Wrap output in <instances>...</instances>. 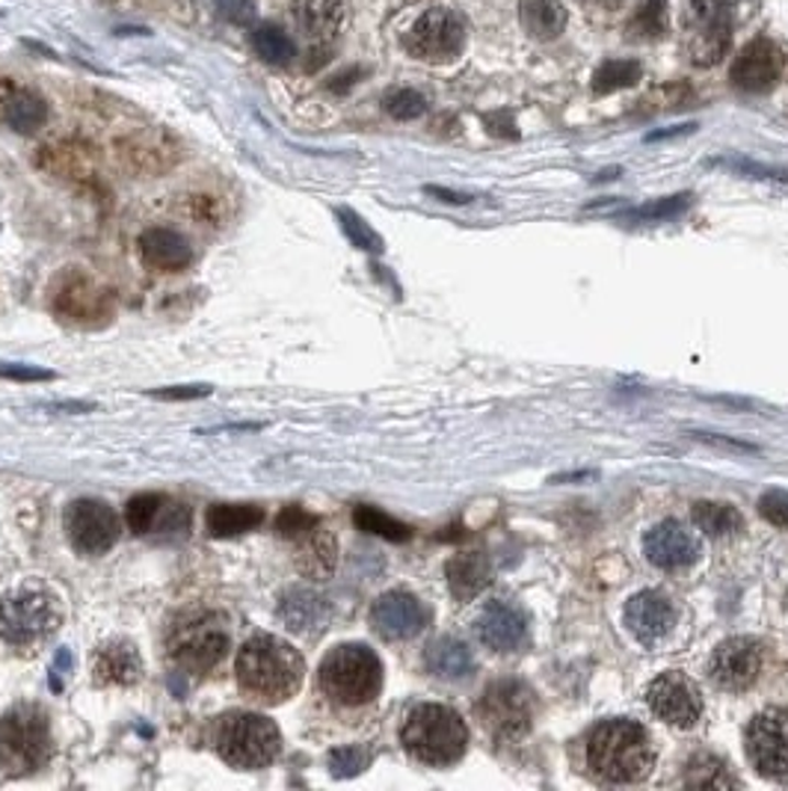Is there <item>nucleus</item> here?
Returning a JSON list of instances; mask_svg holds the SVG:
<instances>
[{
	"instance_id": "1",
	"label": "nucleus",
	"mask_w": 788,
	"mask_h": 791,
	"mask_svg": "<svg viewBox=\"0 0 788 791\" xmlns=\"http://www.w3.org/2000/svg\"><path fill=\"white\" fill-rule=\"evenodd\" d=\"M234 673L241 688L255 700L285 703L288 697L300 691L306 661L291 644H285L279 637L255 635L241 646Z\"/></svg>"
},
{
	"instance_id": "2",
	"label": "nucleus",
	"mask_w": 788,
	"mask_h": 791,
	"mask_svg": "<svg viewBox=\"0 0 788 791\" xmlns=\"http://www.w3.org/2000/svg\"><path fill=\"white\" fill-rule=\"evenodd\" d=\"M655 765L653 744L641 723L613 717L596 726L587 738V768L604 782H641Z\"/></svg>"
},
{
	"instance_id": "3",
	"label": "nucleus",
	"mask_w": 788,
	"mask_h": 791,
	"mask_svg": "<svg viewBox=\"0 0 788 791\" xmlns=\"http://www.w3.org/2000/svg\"><path fill=\"white\" fill-rule=\"evenodd\" d=\"M400 742L419 762L445 768L463 759L468 747V729L454 709L439 703H424L412 709L400 729Z\"/></svg>"
},
{
	"instance_id": "4",
	"label": "nucleus",
	"mask_w": 788,
	"mask_h": 791,
	"mask_svg": "<svg viewBox=\"0 0 788 791\" xmlns=\"http://www.w3.org/2000/svg\"><path fill=\"white\" fill-rule=\"evenodd\" d=\"M323 694L341 705H365L380 694L382 665L374 649L362 644L335 646L321 665Z\"/></svg>"
},
{
	"instance_id": "5",
	"label": "nucleus",
	"mask_w": 788,
	"mask_h": 791,
	"mask_svg": "<svg viewBox=\"0 0 788 791\" xmlns=\"http://www.w3.org/2000/svg\"><path fill=\"white\" fill-rule=\"evenodd\" d=\"M51 759L48 714L36 705H15L0 717V768L12 777L45 768Z\"/></svg>"
},
{
	"instance_id": "6",
	"label": "nucleus",
	"mask_w": 788,
	"mask_h": 791,
	"mask_svg": "<svg viewBox=\"0 0 788 791\" xmlns=\"http://www.w3.org/2000/svg\"><path fill=\"white\" fill-rule=\"evenodd\" d=\"M217 750L234 768L255 771V768H267L279 756L282 735H279V726L264 714H234L217 735Z\"/></svg>"
},
{
	"instance_id": "7",
	"label": "nucleus",
	"mask_w": 788,
	"mask_h": 791,
	"mask_svg": "<svg viewBox=\"0 0 788 791\" xmlns=\"http://www.w3.org/2000/svg\"><path fill=\"white\" fill-rule=\"evenodd\" d=\"M57 599L40 587H19L0 597V637L12 646H33L57 628Z\"/></svg>"
},
{
	"instance_id": "8",
	"label": "nucleus",
	"mask_w": 788,
	"mask_h": 791,
	"mask_svg": "<svg viewBox=\"0 0 788 791\" xmlns=\"http://www.w3.org/2000/svg\"><path fill=\"white\" fill-rule=\"evenodd\" d=\"M744 0H693L688 10V57L693 66H714L726 57Z\"/></svg>"
},
{
	"instance_id": "9",
	"label": "nucleus",
	"mask_w": 788,
	"mask_h": 791,
	"mask_svg": "<svg viewBox=\"0 0 788 791\" xmlns=\"http://www.w3.org/2000/svg\"><path fill=\"white\" fill-rule=\"evenodd\" d=\"M477 714L498 742H517L534 723V691L519 679H498L480 697Z\"/></svg>"
},
{
	"instance_id": "10",
	"label": "nucleus",
	"mask_w": 788,
	"mask_h": 791,
	"mask_svg": "<svg viewBox=\"0 0 788 791\" xmlns=\"http://www.w3.org/2000/svg\"><path fill=\"white\" fill-rule=\"evenodd\" d=\"M229 653V632L217 616H193L178 625L169 640V655L185 673H211Z\"/></svg>"
},
{
	"instance_id": "11",
	"label": "nucleus",
	"mask_w": 788,
	"mask_h": 791,
	"mask_svg": "<svg viewBox=\"0 0 788 791\" xmlns=\"http://www.w3.org/2000/svg\"><path fill=\"white\" fill-rule=\"evenodd\" d=\"M466 48V24L457 12L433 7L407 33V51L424 63H451Z\"/></svg>"
},
{
	"instance_id": "12",
	"label": "nucleus",
	"mask_w": 788,
	"mask_h": 791,
	"mask_svg": "<svg viewBox=\"0 0 788 791\" xmlns=\"http://www.w3.org/2000/svg\"><path fill=\"white\" fill-rule=\"evenodd\" d=\"M747 756L753 768L770 780H788V712L768 709L747 726Z\"/></svg>"
},
{
	"instance_id": "13",
	"label": "nucleus",
	"mask_w": 788,
	"mask_h": 791,
	"mask_svg": "<svg viewBox=\"0 0 788 791\" xmlns=\"http://www.w3.org/2000/svg\"><path fill=\"white\" fill-rule=\"evenodd\" d=\"M765 665V646L756 637H730L723 640L709 661L711 682L723 691H747L759 682Z\"/></svg>"
},
{
	"instance_id": "14",
	"label": "nucleus",
	"mask_w": 788,
	"mask_h": 791,
	"mask_svg": "<svg viewBox=\"0 0 788 791\" xmlns=\"http://www.w3.org/2000/svg\"><path fill=\"white\" fill-rule=\"evenodd\" d=\"M66 534L80 555H104L116 546L119 519L104 501L78 499L66 510Z\"/></svg>"
},
{
	"instance_id": "15",
	"label": "nucleus",
	"mask_w": 788,
	"mask_h": 791,
	"mask_svg": "<svg viewBox=\"0 0 788 791\" xmlns=\"http://www.w3.org/2000/svg\"><path fill=\"white\" fill-rule=\"evenodd\" d=\"M646 703L664 723L679 726V729H691L702 717L700 691L688 676L681 673L658 676L646 691Z\"/></svg>"
},
{
	"instance_id": "16",
	"label": "nucleus",
	"mask_w": 788,
	"mask_h": 791,
	"mask_svg": "<svg viewBox=\"0 0 788 791\" xmlns=\"http://www.w3.org/2000/svg\"><path fill=\"white\" fill-rule=\"evenodd\" d=\"M783 69H786V54L777 42L753 40L741 48V54L732 63L730 80L732 87L741 89V92L756 96V92L774 87L783 78Z\"/></svg>"
},
{
	"instance_id": "17",
	"label": "nucleus",
	"mask_w": 788,
	"mask_h": 791,
	"mask_svg": "<svg viewBox=\"0 0 788 791\" xmlns=\"http://www.w3.org/2000/svg\"><path fill=\"white\" fill-rule=\"evenodd\" d=\"M428 608L403 590L382 593L370 608V625L386 640H409V637L419 635L421 628L428 625Z\"/></svg>"
},
{
	"instance_id": "18",
	"label": "nucleus",
	"mask_w": 788,
	"mask_h": 791,
	"mask_svg": "<svg viewBox=\"0 0 788 791\" xmlns=\"http://www.w3.org/2000/svg\"><path fill=\"white\" fill-rule=\"evenodd\" d=\"M475 632L492 653H519L528 640V616L510 602H489L475 620Z\"/></svg>"
},
{
	"instance_id": "19",
	"label": "nucleus",
	"mask_w": 788,
	"mask_h": 791,
	"mask_svg": "<svg viewBox=\"0 0 788 791\" xmlns=\"http://www.w3.org/2000/svg\"><path fill=\"white\" fill-rule=\"evenodd\" d=\"M643 555L658 569H685L700 557V543L679 522H658L643 537Z\"/></svg>"
},
{
	"instance_id": "20",
	"label": "nucleus",
	"mask_w": 788,
	"mask_h": 791,
	"mask_svg": "<svg viewBox=\"0 0 788 791\" xmlns=\"http://www.w3.org/2000/svg\"><path fill=\"white\" fill-rule=\"evenodd\" d=\"M625 625L641 644L653 646L658 644L667 632L673 628V608L670 602L655 593V590H643L637 597H632L625 602Z\"/></svg>"
},
{
	"instance_id": "21",
	"label": "nucleus",
	"mask_w": 788,
	"mask_h": 791,
	"mask_svg": "<svg viewBox=\"0 0 788 791\" xmlns=\"http://www.w3.org/2000/svg\"><path fill=\"white\" fill-rule=\"evenodd\" d=\"M279 616L293 635H318L330 620V602L309 587H291L279 599Z\"/></svg>"
},
{
	"instance_id": "22",
	"label": "nucleus",
	"mask_w": 788,
	"mask_h": 791,
	"mask_svg": "<svg viewBox=\"0 0 788 791\" xmlns=\"http://www.w3.org/2000/svg\"><path fill=\"white\" fill-rule=\"evenodd\" d=\"M140 255L148 267L155 270H164V274H176V270H185L187 264L193 261V249H190V241L185 235H178L176 229H148L140 235Z\"/></svg>"
},
{
	"instance_id": "23",
	"label": "nucleus",
	"mask_w": 788,
	"mask_h": 791,
	"mask_svg": "<svg viewBox=\"0 0 788 791\" xmlns=\"http://www.w3.org/2000/svg\"><path fill=\"white\" fill-rule=\"evenodd\" d=\"M291 15L312 42H332L347 21L344 0H291Z\"/></svg>"
},
{
	"instance_id": "24",
	"label": "nucleus",
	"mask_w": 788,
	"mask_h": 791,
	"mask_svg": "<svg viewBox=\"0 0 788 791\" xmlns=\"http://www.w3.org/2000/svg\"><path fill=\"white\" fill-rule=\"evenodd\" d=\"M92 676L98 684H134L143 679V658L127 640H110L92 655Z\"/></svg>"
},
{
	"instance_id": "25",
	"label": "nucleus",
	"mask_w": 788,
	"mask_h": 791,
	"mask_svg": "<svg viewBox=\"0 0 788 791\" xmlns=\"http://www.w3.org/2000/svg\"><path fill=\"white\" fill-rule=\"evenodd\" d=\"M445 576H448V587L454 599L457 602H471L492 581V567H489L487 555L463 552V555L451 557Z\"/></svg>"
},
{
	"instance_id": "26",
	"label": "nucleus",
	"mask_w": 788,
	"mask_h": 791,
	"mask_svg": "<svg viewBox=\"0 0 788 791\" xmlns=\"http://www.w3.org/2000/svg\"><path fill=\"white\" fill-rule=\"evenodd\" d=\"M424 665L439 679L457 682V679H466L475 670V658H471V649L463 640H457V637H439V640L428 646Z\"/></svg>"
},
{
	"instance_id": "27",
	"label": "nucleus",
	"mask_w": 788,
	"mask_h": 791,
	"mask_svg": "<svg viewBox=\"0 0 788 791\" xmlns=\"http://www.w3.org/2000/svg\"><path fill=\"white\" fill-rule=\"evenodd\" d=\"M519 21L528 36H534V40H557L566 27V7L561 0H522Z\"/></svg>"
},
{
	"instance_id": "28",
	"label": "nucleus",
	"mask_w": 788,
	"mask_h": 791,
	"mask_svg": "<svg viewBox=\"0 0 788 791\" xmlns=\"http://www.w3.org/2000/svg\"><path fill=\"white\" fill-rule=\"evenodd\" d=\"M297 543H300V555H297L300 572L312 578H323L335 569V539H332L330 531H323L321 522L309 534L297 537Z\"/></svg>"
},
{
	"instance_id": "29",
	"label": "nucleus",
	"mask_w": 788,
	"mask_h": 791,
	"mask_svg": "<svg viewBox=\"0 0 788 791\" xmlns=\"http://www.w3.org/2000/svg\"><path fill=\"white\" fill-rule=\"evenodd\" d=\"M264 510L258 504H214L208 510V534L211 537H237L262 525Z\"/></svg>"
},
{
	"instance_id": "30",
	"label": "nucleus",
	"mask_w": 788,
	"mask_h": 791,
	"mask_svg": "<svg viewBox=\"0 0 788 791\" xmlns=\"http://www.w3.org/2000/svg\"><path fill=\"white\" fill-rule=\"evenodd\" d=\"M3 119H7V125H10L12 131L33 134V131H40V127L45 125L48 108H45V101H42L36 92L19 89V92H12V96L3 101Z\"/></svg>"
},
{
	"instance_id": "31",
	"label": "nucleus",
	"mask_w": 788,
	"mask_h": 791,
	"mask_svg": "<svg viewBox=\"0 0 788 791\" xmlns=\"http://www.w3.org/2000/svg\"><path fill=\"white\" fill-rule=\"evenodd\" d=\"M693 525L700 527L702 534L709 537H730V534H739L744 527V519L732 504H723V501H697L691 510Z\"/></svg>"
},
{
	"instance_id": "32",
	"label": "nucleus",
	"mask_w": 788,
	"mask_h": 791,
	"mask_svg": "<svg viewBox=\"0 0 788 791\" xmlns=\"http://www.w3.org/2000/svg\"><path fill=\"white\" fill-rule=\"evenodd\" d=\"M249 42H253L255 54H258L264 63H270V66H291L293 57H297L293 40L282 27H276V24H258V27L253 30Z\"/></svg>"
},
{
	"instance_id": "33",
	"label": "nucleus",
	"mask_w": 788,
	"mask_h": 791,
	"mask_svg": "<svg viewBox=\"0 0 788 791\" xmlns=\"http://www.w3.org/2000/svg\"><path fill=\"white\" fill-rule=\"evenodd\" d=\"M685 786H693V789H735L739 780L726 771V765L721 759H714L709 753H697L685 768Z\"/></svg>"
},
{
	"instance_id": "34",
	"label": "nucleus",
	"mask_w": 788,
	"mask_h": 791,
	"mask_svg": "<svg viewBox=\"0 0 788 791\" xmlns=\"http://www.w3.org/2000/svg\"><path fill=\"white\" fill-rule=\"evenodd\" d=\"M57 309L66 317H75V321H92V314H101L104 303H101V293H96V288L87 282H75L66 285V291H59L57 297Z\"/></svg>"
},
{
	"instance_id": "35",
	"label": "nucleus",
	"mask_w": 788,
	"mask_h": 791,
	"mask_svg": "<svg viewBox=\"0 0 788 791\" xmlns=\"http://www.w3.org/2000/svg\"><path fill=\"white\" fill-rule=\"evenodd\" d=\"M670 27V10H667V0H643L637 12L629 21L634 40H662L664 33Z\"/></svg>"
},
{
	"instance_id": "36",
	"label": "nucleus",
	"mask_w": 788,
	"mask_h": 791,
	"mask_svg": "<svg viewBox=\"0 0 788 791\" xmlns=\"http://www.w3.org/2000/svg\"><path fill=\"white\" fill-rule=\"evenodd\" d=\"M641 80V63L634 59H608L602 63L593 75V92L596 96H608L617 89H629Z\"/></svg>"
},
{
	"instance_id": "37",
	"label": "nucleus",
	"mask_w": 788,
	"mask_h": 791,
	"mask_svg": "<svg viewBox=\"0 0 788 791\" xmlns=\"http://www.w3.org/2000/svg\"><path fill=\"white\" fill-rule=\"evenodd\" d=\"M353 519H356V525H359L362 531L377 534V537L391 539V543H403V539L412 537V527L403 525V522H398V519L389 516V513H382V510L368 508V504L356 508Z\"/></svg>"
},
{
	"instance_id": "38",
	"label": "nucleus",
	"mask_w": 788,
	"mask_h": 791,
	"mask_svg": "<svg viewBox=\"0 0 788 791\" xmlns=\"http://www.w3.org/2000/svg\"><path fill=\"white\" fill-rule=\"evenodd\" d=\"M693 196L691 193H679V196H667V199H655L650 205L634 208L625 214V220H637V223H658V220H673V216L685 214L691 208Z\"/></svg>"
},
{
	"instance_id": "39",
	"label": "nucleus",
	"mask_w": 788,
	"mask_h": 791,
	"mask_svg": "<svg viewBox=\"0 0 788 791\" xmlns=\"http://www.w3.org/2000/svg\"><path fill=\"white\" fill-rule=\"evenodd\" d=\"M164 495H140L127 504V527L134 531V534H148V531H155L157 525V516H160V510H164Z\"/></svg>"
},
{
	"instance_id": "40",
	"label": "nucleus",
	"mask_w": 788,
	"mask_h": 791,
	"mask_svg": "<svg viewBox=\"0 0 788 791\" xmlns=\"http://www.w3.org/2000/svg\"><path fill=\"white\" fill-rule=\"evenodd\" d=\"M368 765H370V753L365 750V747H338V750L330 753V771L332 777H338V780L359 777Z\"/></svg>"
},
{
	"instance_id": "41",
	"label": "nucleus",
	"mask_w": 788,
	"mask_h": 791,
	"mask_svg": "<svg viewBox=\"0 0 788 791\" xmlns=\"http://www.w3.org/2000/svg\"><path fill=\"white\" fill-rule=\"evenodd\" d=\"M382 108L389 113L391 119H400V122H409V119H419L424 110H428V101L421 92L415 89H395L386 96L382 101Z\"/></svg>"
},
{
	"instance_id": "42",
	"label": "nucleus",
	"mask_w": 788,
	"mask_h": 791,
	"mask_svg": "<svg viewBox=\"0 0 788 791\" xmlns=\"http://www.w3.org/2000/svg\"><path fill=\"white\" fill-rule=\"evenodd\" d=\"M338 220H341V229L347 232V237L353 241V246H359V249H368V253H380L382 249V241L380 235L370 229L359 214H353L347 208H341L338 211Z\"/></svg>"
},
{
	"instance_id": "43",
	"label": "nucleus",
	"mask_w": 788,
	"mask_h": 791,
	"mask_svg": "<svg viewBox=\"0 0 788 791\" xmlns=\"http://www.w3.org/2000/svg\"><path fill=\"white\" fill-rule=\"evenodd\" d=\"M314 525H318V516H312L309 510L297 508V504L285 508L282 513H279V519H276V531H279V537H288V539H297V537H302V534H309Z\"/></svg>"
},
{
	"instance_id": "44",
	"label": "nucleus",
	"mask_w": 788,
	"mask_h": 791,
	"mask_svg": "<svg viewBox=\"0 0 788 791\" xmlns=\"http://www.w3.org/2000/svg\"><path fill=\"white\" fill-rule=\"evenodd\" d=\"M214 3L217 15L229 24H237V27H246V24H255V0H211Z\"/></svg>"
},
{
	"instance_id": "45",
	"label": "nucleus",
	"mask_w": 788,
	"mask_h": 791,
	"mask_svg": "<svg viewBox=\"0 0 788 791\" xmlns=\"http://www.w3.org/2000/svg\"><path fill=\"white\" fill-rule=\"evenodd\" d=\"M759 510L768 522L788 531V495H783V492H768V495H762Z\"/></svg>"
},
{
	"instance_id": "46",
	"label": "nucleus",
	"mask_w": 788,
	"mask_h": 791,
	"mask_svg": "<svg viewBox=\"0 0 788 791\" xmlns=\"http://www.w3.org/2000/svg\"><path fill=\"white\" fill-rule=\"evenodd\" d=\"M0 377H7L12 382H45L54 380V374L45 368H33V365H0Z\"/></svg>"
},
{
	"instance_id": "47",
	"label": "nucleus",
	"mask_w": 788,
	"mask_h": 791,
	"mask_svg": "<svg viewBox=\"0 0 788 791\" xmlns=\"http://www.w3.org/2000/svg\"><path fill=\"white\" fill-rule=\"evenodd\" d=\"M211 386H173V389L152 391L157 401H196V398H208Z\"/></svg>"
},
{
	"instance_id": "48",
	"label": "nucleus",
	"mask_w": 788,
	"mask_h": 791,
	"mask_svg": "<svg viewBox=\"0 0 788 791\" xmlns=\"http://www.w3.org/2000/svg\"><path fill=\"white\" fill-rule=\"evenodd\" d=\"M487 127L489 134H496V137H519L517 125H513V116H507V113L487 116Z\"/></svg>"
},
{
	"instance_id": "49",
	"label": "nucleus",
	"mask_w": 788,
	"mask_h": 791,
	"mask_svg": "<svg viewBox=\"0 0 788 791\" xmlns=\"http://www.w3.org/2000/svg\"><path fill=\"white\" fill-rule=\"evenodd\" d=\"M741 172H750L756 178H774V181H783L788 185V169H768V167H753V164H739Z\"/></svg>"
},
{
	"instance_id": "50",
	"label": "nucleus",
	"mask_w": 788,
	"mask_h": 791,
	"mask_svg": "<svg viewBox=\"0 0 788 791\" xmlns=\"http://www.w3.org/2000/svg\"><path fill=\"white\" fill-rule=\"evenodd\" d=\"M428 193L433 196H442L445 202H468V196H459V193H448V190H442V187H428Z\"/></svg>"
},
{
	"instance_id": "51",
	"label": "nucleus",
	"mask_w": 788,
	"mask_h": 791,
	"mask_svg": "<svg viewBox=\"0 0 788 791\" xmlns=\"http://www.w3.org/2000/svg\"><path fill=\"white\" fill-rule=\"evenodd\" d=\"M585 7H596V10H617L623 7V0H581Z\"/></svg>"
},
{
	"instance_id": "52",
	"label": "nucleus",
	"mask_w": 788,
	"mask_h": 791,
	"mask_svg": "<svg viewBox=\"0 0 788 791\" xmlns=\"http://www.w3.org/2000/svg\"><path fill=\"white\" fill-rule=\"evenodd\" d=\"M688 131H693V125L676 127V131H658V134H650V143H655V140H664V137H679V134H688Z\"/></svg>"
}]
</instances>
